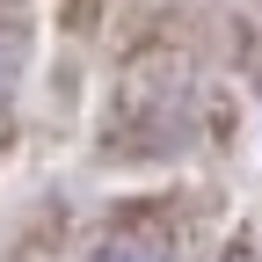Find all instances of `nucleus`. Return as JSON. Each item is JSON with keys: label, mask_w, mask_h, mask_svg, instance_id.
<instances>
[{"label": "nucleus", "mask_w": 262, "mask_h": 262, "mask_svg": "<svg viewBox=\"0 0 262 262\" xmlns=\"http://www.w3.org/2000/svg\"><path fill=\"white\" fill-rule=\"evenodd\" d=\"M88 262H160V241L153 233H110Z\"/></svg>", "instance_id": "obj_1"}]
</instances>
